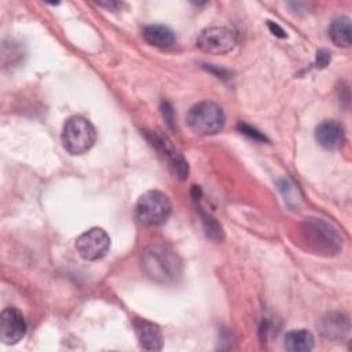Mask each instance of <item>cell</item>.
Masks as SVG:
<instances>
[{
  "label": "cell",
  "instance_id": "obj_1",
  "mask_svg": "<svg viewBox=\"0 0 352 352\" xmlns=\"http://www.w3.org/2000/svg\"><path fill=\"white\" fill-rule=\"evenodd\" d=\"M142 267L153 280L166 283L173 280L180 272L177 256L165 246H150L142 254Z\"/></svg>",
  "mask_w": 352,
  "mask_h": 352
},
{
  "label": "cell",
  "instance_id": "obj_2",
  "mask_svg": "<svg viewBox=\"0 0 352 352\" xmlns=\"http://www.w3.org/2000/svg\"><path fill=\"white\" fill-rule=\"evenodd\" d=\"M172 213V204L161 191L150 190L144 192L135 205L136 220L146 227L164 224Z\"/></svg>",
  "mask_w": 352,
  "mask_h": 352
},
{
  "label": "cell",
  "instance_id": "obj_3",
  "mask_svg": "<svg viewBox=\"0 0 352 352\" xmlns=\"http://www.w3.org/2000/svg\"><path fill=\"white\" fill-rule=\"evenodd\" d=\"M96 140L94 125L81 116H73L66 120L62 129V143L66 151L80 155L92 148Z\"/></svg>",
  "mask_w": 352,
  "mask_h": 352
},
{
  "label": "cell",
  "instance_id": "obj_4",
  "mask_svg": "<svg viewBox=\"0 0 352 352\" xmlns=\"http://www.w3.org/2000/svg\"><path fill=\"white\" fill-rule=\"evenodd\" d=\"M187 124L198 135H214L224 128L226 114L217 103L204 100L188 110Z\"/></svg>",
  "mask_w": 352,
  "mask_h": 352
},
{
  "label": "cell",
  "instance_id": "obj_5",
  "mask_svg": "<svg viewBox=\"0 0 352 352\" xmlns=\"http://www.w3.org/2000/svg\"><path fill=\"white\" fill-rule=\"evenodd\" d=\"M302 234L308 245L316 252H323L327 254L337 253L341 248V238L336 230L327 223L311 219L302 224Z\"/></svg>",
  "mask_w": 352,
  "mask_h": 352
},
{
  "label": "cell",
  "instance_id": "obj_6",
  "mask_svg": "<svg viewBox=\"0 0 352 352\" xmlns=\"http://www.w3.org/2000/svg\"><path fill=\"white\" fill-rule=\"evenodd\" d=\"M110 248V238L103 228L92 227L82 232L76 241L78 254L88 261H95L106 256Z\"/></svg>",
  "mask_w": 352,
  "mask_h": 352
},
{
  "label": "cell",
  "instance_id": "obj_7",
  "mask_svg": "<svg viewBox=\"0 0 352 352\" xmlns=\"http://www.w3.org/2000/svg\"><path fill=\"white\" fill-rule=\"evenodd\" d=\"M235 34L227 28H206L197 37V47L204 52L214 55L230 52L235 47Z\"/></svg>",
  "mask_w": 352,
  "mask_h": 352
},
{
  "label": "cell",
  "instance_id": "obj_8",
  "mask_svg": "<svg viewBox=\"0 0 352 352\" xmlns=\"http://www.w3.org/2000/svg\"><path fill=\"white\" fill-rule=\"evenodd\" d=\"M26 320L22 312L14 307H7L0 315V340L6 345L19 342L26 334Z\"/></svg>",
  "mask_w": 352,
  "mask_h": 352
},
{
  "label": "cell",
  "instance_id": "obj_9",
  "mask_svg": "<svg viewBox=\"0 0 352 352\" xmlns=\"http://www.w3.org/2000/svg\"><path fill=\"white\" fill-rule=\"evenodd\" d=\"M316 142L326 150H337L345 140L344 128L333 120H326L316 126Z\"/></svg>",
  "mask_w": 352,
  "mask_h": 352
},
{
  "label": "cell",
  "instance_id": "obj_10",
  "mask_svg": "<svg viewBox=\"0 0 352 352\" xmlns=\"http://www.w3.org/2000/svg\"><path fill=\"white\" fill-rule=\"evenodd\" d=\"M135 333L140 346L146 351H160L162 348V333L160 327L146 319H135Z\"/></svg>",
  "mask_w": 352,
  "mask_h": 352
},
{
  "label": "cell",
  "instance_id": "obj_11",
  "mask_svg": "<svg viewBox=\"0 0 352 352\" xmlns=\"http://www.w3.org/2000/svg\"><path fill=\"white\" fill-rule=\"evenodd\" d=\"M153 138V146L158 148V151L166 158V161L170 164V166L175 169V173L180 176L182 179L187 175V164L183 161V158L173 150L172 144L162 136H158L155 133H151Z\"/></svg>",
  "mask_w": 352,
  "mask_h": 352
},
{
  "label": "cell",
  "instance_id": "obj_12",
  "mask_svg": "<svg viewBox=\"0 0 352 352\" xmlns=\"http://www.w3.org/2000/svg\"><path fill=\"white\" fill-rule=\"evenodd\" d=\"M144 40L158 48H169L175 44L176 36L172 29L165 25H148L143 29Z\"/></svg>",
  "mask_w": 352,
  "mask_h": 352
},
{
  "label": "cell",
  "instance_id": "obj_13",
  "mask_svg": "<svg viewBox=\"0 0 352 352\" xmlns=\"http://www.w3.org/2000/svg\"><path fill=\"white\" fill-rule=\"evenodd\" d=\"M329 37L337 47H349L352 43V28L348 16H338L333 19L329 26Z\"/></svg>",
  "mask_w": 352,
  "mask_h": 352
},
{
  "label": "cell",
  "instance_id": "obj_14",
  "mask_svg": "<svg viewBox=\"0 0 352 352\" xmlns=\"http://www.w3.org/2000/svg\"><path fill=\"white\" fill-rule=\"evenodd\" d=\"M315 340L314 336L305 330V329H298V330H292L286 333L285 336V348L290 352H307L314 348Z\"/></svg>",
  "mask_w": 352,
  "mask_h": 352
},
{
  "label": "cell",
  "instance_id": "obj_15",
  "mask_svg": "<svg viewBox=\"0 0 352 352\" xmlns=\"http://www.w3.org/2000/svg\"><path fill=\"white\" fill-rule=\"evenodd\" d=\"M341 330H345L342 326V319L341 316L338 318H333V315H330L329 319H324V324H323V333L329 337V338H334V337H341Z\"/></svg>",
  "mask_w": 352,
  "mask_h": 352
},
{
  "label": "cell",
  "instance_id": "obj_16",
  "mask_svg": "<svg viewBox=\"0 0 352 352\" xmlns=\"http://www.w3.org/2000/svg\"><path fill=\"white\" fill-rule=\"evenodd\" d=\"M238 129L242 133H245V135H248V136H250V138H253L256 140H265V136H263L257 129H254V128H252V126H249L246 124H239Z\"/></svg>",
  "mask_w": 352,
  "mask_h": 352
},
{
  "label": "cell",
  "instance_id": "obj_17",
  "mask_svg": "<svg viewBox=\"0 0 352 352\" xmlns=\"http://www.w3.org/2000/svg\"><path fill=\"white\" fill-rule=\"evenodd\" d=\"M330 62V52L327 50H319L316 54V67H326Z\"/></svg>",
  "mask_w": 352,
  "mask_h": 352
},
{
  "label": "cell",
  "instance_id": "obj_18",
  "mask_svg": "<svg viewBox=\"0 0 352 352\" xmlns=\"http://www.w3.org/2000/svg\"><path fill=\"white\" fill-rule=\"evenodd\" d=\"M268 28L271 29V32H272L275 36H278V37H286L285 30H283L278 23H274V22L268 21Z\"/></svg>",
  "mask_w": 352,
  "mask_h": 352
}]
</instances>
